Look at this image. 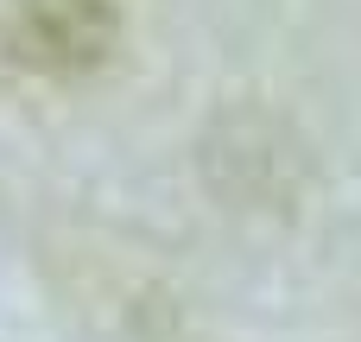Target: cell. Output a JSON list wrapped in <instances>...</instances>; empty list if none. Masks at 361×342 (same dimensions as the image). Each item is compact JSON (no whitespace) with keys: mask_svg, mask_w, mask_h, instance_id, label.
<instances>
[{"mask_svg":"<svg viewBox=\"0 0 361 342\" xmlns=\"http://www.w3.org/2000/svg\"><path fill=\"white\" fill-rule=\"evenodd\" d=\"M121 13L114 0H13L0 19V51L32 76H89L114 57Z\"/></svg>","mask_w":361,"mask_h":342,"instance_id":"cell-1","label":"cell"}]
</instances>
